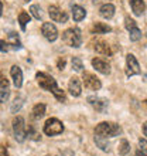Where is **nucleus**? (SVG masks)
<instances>
[{"label": "nucleus", "mask_w": 147, "mask_h": 156, "mask_svg": "<svg viewBox=\"0 0 147 156\" xmlns=\"http://www.w3.org/2000/svg\"><path fill=\"white\" fill-rule=\"evenodd\" d=\"M37 78V82H38V85L45 91H50V92H53L54 97L58 99V101H61L64 102L65 101V92L57 85V81L54 80L53 77L50 74H45V73H37L36 75Z\"/></svg>", "instance_id": "obj_1"}, {"label": "nucleus", "mask_w": 147, "mask_h": 156, "mask_svg": "<svg viewBox=\"0 0 147 156\" xmlns=\"http://www.w3.org/2000/svg\"><path fill=\"white\" fill-rule=\"evenodd\" d=\"M122 133V128L113 122H101L95 128V135L102 138H113Z\"/></svg>", "instance_id": "obj_2"}, {"label": "nucleus", "mask_w": 147, "mask_h": 156, "mask_svg": "<svg viewBox=\"0 0 147 156\" xmlns=\"http://www.w3.org/2000/svg\"><path fill=\"white\" fill-rule=\"evenodd\" d=\"M62 41L67 45L78 48L82 45V36H81V30L79 29H68L62 33Z\"/></svg>", "instance_id": "obj_3"}, {"label": "nucleus", "mask_w": 147, "mask_h": 156, "mask_svg": "<svg viewBox=\"0 0 147 156\" xmlns=\"http://www.w3.org/2000/svg\"><path fill=\"white\" fill-rule=\"evenodd\" d=\"M13 135L17 142H24L27 136V129H26V122L23 116H16L13 121Z\"/></svg>", "instance_id": "obj_4"}, {"label": "nucleus", "mask_w": 147, "mask_h": 156, "mask_svg": "<svg viewBox=\"0 0 147 156\" xmlns=\"http://www.w3.org/2000/svg\"><path fill=\"white\" fill-rule=\"evenodd\" d=\"M64 132V125L57 118H50L44 125V133L48 136H57Z\"/></svg>", "instance_id": "obj_5"}, {"label": "nucleus", "mask_w": 147, "mask_h": 156, "mask_svg": "<svg viewBox=\"0 0 147 156\" xmlns=\"http://www.w3.org/2000/svg\"><path fill=\"white\" fill-rule=\"evenodd\" d=\"M125 27L127 29V31H129V37H130L132 41H139L140 38H142V30L137 27V24H136V21L133 20V19H130V17H126L125 19Z\"/></svg>", "instance_id": "obj_6"}, {"label": "nucleus", "mask_w": 147, "mask_h": 156, "mask_svg": "<svg viewBox=\"0 0 147 156\" xmlns=\"http://www.w3.org/2000/svg\"><path fill=\"white\" fill-rule=\"evenodd\" d=\"M140 66L139 61L136 60L133 54H127L126 57V75L127 77H133V75L140 74Z\"/></svg>", "instance_id": "obj_7"}, {"label": "nucleus", "mask_w": 147, "mask_h": 156, "mask_svg": "<svg viewBox=\"0 0 147 156\" xmlns=\"http://www.w3.org/2000/svg\"><path fill=\"white\" fill-rule=\"evenodd\" d=\"M82 80H84V85H85V88H88V90L98 91V90H101V87H102V84H101V81H99V78H96L94 74H91V73H84Z\"/></svg>", "instance_id": "obj_8"}, {"label": "nucleus", "mask_w": 147, "mask_h": 156, "mask_svg": "<svg viewBox=\"0 0 147 156\" xmlns=\"http://www.w3.org/2000/svg\"><path fill=\"white\" fill-rule=\"evenodd\" d=\"M48 13H50V17L54 21H57V23H65L68 20V14L64 10H61L58 6H50Z\"/></svg>", "instance_id": "obj_9"}, {"label": "nucleus", "mask_w": 147, "mask_h": 156, "mask_svg": "<svg viewBox=\"0 0 147 156\" xmlns=\"http://www.w3.org/2000/svg\"><path fill=\"white\" fill-rule=\"evenodd\" d=\"M41 31H43V36L48 41H55L58 38V30L53 23H44L41 27Z\"/></svg>", "instance_id": "obj_10"}, {"label": "nucleus", "mask_w": 147, "mask_h": 156, "mask_svg": "<svg viewBox=\"0 0 147 156\" xmlns=\"http://www.w3.org/2000/svg\"><path fill=\"white\" fill-rule=\"evenodd\" d=\"M10 97V90H9V80L4 77L3 73H0V104L6 102Z\"/></svg>", "instance_id": "obj_11"}, {"label": "nucleus", "mask_w": 147, "mask_h": 156, "mask_svg": "<svg viewBox=\"0 0 147 156\" xmlns=\"http://www.w3.org/2000/svg\"><path fill=\"white\" fill-rule=\"evenodd\" d=\"M88 102L96 109L98 112H105L108 109V99L99 98V97H88Z\"/></svg>", "instance_id": "obj_12"}, {"label": "nucleus", "mask_w": 147, "mask_h": 156, "mask_svg": "<svg viewBox=\"0 0 147 156\" xmlns=\"http://www.w3.org/2000/svg\"><path fill=\"white\" fill-rule=\"evenodd\" d=\"M92 66H94L95 70L102 73V74L105 75L110 74V64L108 61H105V60H102V58H94L92 60Z\"/></svg>", "instance_id": "obj_13"}, {"label": "nucleus", "mask_w": 147, "mask_h": 156, "mask_svg": "<svg viewBox=\"0 0 147 156\" xmlns=\"http://www.w3.org/2000/svg\"><path fill=\"white\" fill-rule=\"evenodd\" d=\"M10 74H12L14 87H16V88H21V85H23V71H21L20 67L13 66L12 70H10Z\"/></svg>", "instance_id": "obj_14"}, {"label": "nucleus", "mask_w": 147, "mask_h": 156, "mask_svg": "<svg viewBox=\"0 0 147 156\" xmlns=\"http://www.w3.org/2000/svg\"><path fill=\"white\" fill-rule=\"evenodd\" d=\"M68 90H70L71 95L72 97H79L82 92V88H81V81L78 77H72L68 82Z\"/></svg>", "instance_id": "obj_15"}, {"label": "nucleus", "mask_w": 147, "mask_h": 156, "mask_svg": "<svg viewBox=\"0 0 147 156\" xmlns=\"http://www.w3.org/2000/svg\"><path fill=\"white\" fill-rule=\"evenodd\" d=\"M132 7V12L135 13V16H142L146 10V4L143 0H129Z\"/></svg>", "instance_id": "obj_16"}, {"label": "nucleus", "mask_w": 147, "mask_h": 156, "mask_svg": "<svg viewBox=\"0 0 147 156\" xmlns=\"http://www.w3.org/2000/svg\"><path fill=\"white\" fill-rule=\"evenodd\" d=\"M94 50L96 51V53L105 54V55H110V54H112V50H110L109 44L105 43V41H102V40L95 41L94 43Z\"/></svg>", "instance_id": "obj_17"}, {"label": "nucleus", "mask_w": 147, "mask_h": 156, "mask_svg": "<svg viewBox=\"0 0 147 156\" xmlns=\"http://www.w3.org/2000/svg\"><path fill=\"white\" fill-rule=\"evenodd\" d=\"M99 14H101L103 19H112L115 14V6L110 3L103 4V6H101V9H99Z\"/></svg>", "instance_id": "obj_18"}, {"label": "nucleus", "mask_w": 147, "mask_h": 156, "mask_svg": "<svg viewBox=\"0 0 147 156\" xmlns=\"http://www.w3.org/2000/svg\"><path fill=\"white\" fill-rule=\"evenodd\" d=\"M86 16V10L84 7H81V6H78V4H75V6H72V17L75 21H81L84 20Z\"/></svg>", "instance_id": "obj_19"}, {"label": "nucleus", "mask_w": 147, "mask_h": 156, "mask_svg": "<svg viewBox=\"0 0 147 156\" xmlns=\"http://www.w3.org/2000/svg\"><path fill=\"white\" fill-rule=\"evenodd\" d=\"M112 31V29H110L108 24H105V23H95L94 26H92V33L94 34H105V33H110Z\"/></svg>", "instance_id": "obj_20"}, {"label": "nucleus", "mask_w": 147, "mask_h": 156, "mask_svg": "<svg viewBox=\"0 0 147 156\" xmlns=\"http://www.w3.org/2000/svg\"><path fill=\"white\" fill-rule=\"evenodd\" d=\"M9 45H12L14 50L21 48V41L16 33H9Z\"/></svg>", "instance_id": "obj_21"}, {"label": "nucleus", "mask_w": 147, "mask_h": 156, "mask_svg": "<svg viewBox=\"0 0 147 156\" xmlns=\"http://www.w3.org/2000/svg\"><path fill=\"white\" fill-rule=\"evenodd\" d=\"M45 114V105L44 104H37L33 108V118L34 119H41Z\"/></svg>", "instance_id": "obj_22"}, {"label": "nucleus", "mask_w": 147, "mask_h": 156, "mask_svg": "<svg viewBox=\"0 0 147 156\" xmlns=\"http://www.w3.org/2000/svg\"><path fill=\"white\" fill-rule=\"evenodd\" d=\"M129 152H130V144L126 139H122L120 144H119V155L126 156Z\"/></svg>", "instance_id": "obj_23"}, {"label": "nucleus", "mask_w": 147, "mask_h": 156, "mask_svg": "<svg viewBox=\"0 0 147 156\" xmlns=\"http://www.w3.org/2000/svg\"><path fill=\"white\" fill-rule=\"evenodd\" d=\"M95 144L98 145L102 151H105V152H108V151H109V144H108L106 138H102V136L96 135V136H95Z\"/></svg>", "instance_id": "obj_24"}, {"label": "nucleus", "mask_w": 147, "mask_h": 156, "mask_svg": "<svg viewBox=\"0 0 147 156\" xmlns=\"http://www.w3.org/2000/svg\"><path fill=\"white\" fill-rule=\"evenodd\" d=\"M19 23L21 26V30H26V26L27 23H30V14L27 12H21L19 14Z\"/></svg>", "instance_id": "obj_25"}, {"label": "nucleus", "mask_w": 147, "mask_h": 156, "mask_svg": "<svg viewBox=\"0 0 147 156\" xmlns=\"http://www.w3.org/2000/svg\"><path fill=\"white\" fill-rule=\"evenodd\" d=\"M23 97H17L16 99H14V102L12 104V112L13 114H17V112L20 111V108L23 107Z\"/></svg>", "instance_id": "obj_26"}, {"label": "nucleus", "mask_w": 147, "mask_h": 156, "mask_svg": "<svg viewBox=\"0 0 147 156\" xmlns=\"http://www.w3.org/2000/svg\"><path fill=\"white\" fill-rule=\"evenodd\" d=\"M71 62H72V68L75 71L81 73V71L84 70V64H82V61H81V58H79V57H74Z\"/></svg>", "instance_id": "obj_27"}, {"label": "nucleus", "mask_w": 147, "mask_h": 156, "mask_svg": "<svg viewBox=\"0 0 147 156\" xmlns=\"http://www.w3.org/2000/svg\"><path fill=\"white\" fill-rule=\"evenodd\" d=\"M30 12H31V14L36 17L37 20H40V19H41V9H40V6H37V4H33V6L30 7Z\"/></svg>", "instance_id": "obj_28"}, {"label": "nucleus", "mask_w": 147, "mask_h": 156, "mask_svg": "<svg viewBox=\"0 0 147 156\" xmlns=\"http://www.w3.org/2000/svg\"><path fill=\"white\" fill-rule=\"evenodd\" d=\"M29 136L31 138V139H34V140H38V139H40V135L37 133L36 129H34L33 126H31V128L29 129Z\"/></svg>", "instance_id": "obj_29"}, {"label": "nucleus", "mask_w": 147, "mask_h": 156, "mask_svg": "<svg viewBox=\"0 0 147 156\" xmlns=\"http://www.w3.org/2000/svg\"><path fill=\"white\" fill-rule=\"evenodd\" d=\"M139 146H140V151L147 155V140L146 139H140L139 140Z\"/></svg>", "instance_id": "obj_30"}, {"label": "nucleus", "mask_w": 147, "mask_h": 156, "mask_svg": "<svg viewBox=\"0 0 147 156\" xmlns=\"http://www.w3.org/2000/svg\"><path fill=\"white\" fill-rule=\"evenodd\" d=\"M0 51H2V53L9 51V43H6V41H3V40H0Z\"/></svg>", "instance_id": "obj_31"}, {"label": "nucleus", "mask_w": 147, "mask_h": 156, "mask_svg": "<svg viewBox=\"0 0 147 156\" xmlns=\"http://www.w3.org/2000/svg\"><path fill=\"white\" fill-rule=\"evenodd\" d=\"M64 67H65V60H64V58H60V60H58V70H64Z\"/></svg>", "instance_id": "obj_32"}, {"label": "nucleus", "mask_w": 147, "mask_h": 156, "mask_svg": "<svg viewBox=\"0 0 147 156\" xmlns=\"http://www.w3.org/2000/svg\"><path fill=\"white\" fill-rule=\"evenodd\" d=\"M0 156H10L7 152V149L4 148V146H2V145H0Z\"/></svg>", "instance_id": "obj_33"}, {"label": "nucleus", "mask_w": 147, "mask_h": 156, "mask_svg": "<svg viewBox=\"0 0 147 156\" xmlns=\"http://www.w3.org/2000/svg\"><path fill=\"white\" fill-rule=\"evenodd\" d=\"M143 133H144V136H147V122H144V125H143Z\"/></svg>", "instance_id": "obj_34"}, {"label": "nucleus", "mask_w": 147, "mask_h": 156, "mask_svg": "<svg viewBox=\"0 0 147 156\" xmlns=\"http://www.w3.org/2000/svg\"><path fill=\"white\" fill-rule=\"evenodd\" d=\"M136 156H147V155L146 153H143L142 151H137V152H136Z\"/></svg>", "instance_id": "obj_35"}, {"label": "nucleus", "mask_w": 147, "mask_h": 156, "mask_svg": "<svg viewBox=\"0 0 147 156\" xmlns=\"http://www.w3.org/2000/svg\"><path fill=\"white\" fill-rule=\"evenodd\" d=\"M2 13H3V4H2V2H0V16H2Z\"/></svg>", "instance_id": "obj_36"}, {"label": "nucleus", "mask_w": 147, "mask_h": 156, "mask_svg": "<svg viewBox=\"0 0 147 156\" xmlns=\"http://www.w3.org/2000/svg\"><path fill=\"white\" fill-rule=\"evenodd\" d=\"M24 2H29V0H24Z\"/></svg>", "instance_id": "obj_37"}]
</instances>
